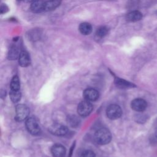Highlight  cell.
<instances>
[{
	"label": "cell",
	"mask_w": 157,
	"mask_h": 157,
	"mask_svg": "<svg viewBox=\"0 0 157 157\" xmlns=\"http://www.w3.org/2000/svg\"><path fill=\"white\" fill-rule=\"evenodd\" d=\"M15 112V119L18 121H22L28 118L29 114V109L26 105L18 104L16 106Z\"/></svg>",
	"instance_id": "3957f363"
},
{
	"label": "cell",
	"mask_w": 157,
	"mask_h": 157,
	"mask_svg": "<svg viewBox=\"0 0 157 157\" xmlns=\"http://www.w3.org/2000/svg\"><path fill=\"white\" fill-rule=\"evenodd\" d=\"M80 157H96V156L93 151L87 150L82 153Z\"/></svg>",
	"instance_id": "7402d4cb"
},
{
	"label": "cell",
	"mask_w": 157,
	"mask_h": 157,
	"mask_svg": "<svg viewBox=\"0 0 157 157\" xmlns=\"http://www.w3.org/2000/svg\"><path fill=\"white\" fill-rule=\"evenodd\" d=\"M106 115L109 118L115 120L119 118L121 116L122 110L118 105L110 104L106 109Z\"/></svg>",
	"instance_id": "5b68a950"
},
{
	"label": "cell",
	"mask_w": 157,
	"mask_h": 157,
	"mask_svg": "<svg viewBox=\"0 0 157 157\" xmlns=\"http://www.w3.org/2000/svg\"><path fill=\"white\" fill-rule=\"evenodd\" d=\"M108 32L109 29L106 26H101L96 30V36L99 39H102L107 34Z\"/></svg>",
	"instance_id": "44dd1931"
},
{
	"label": "cell",
	"mask_w": 157,
	"mask_h": 157,
	"mask_svg": "<svg viewBox=\"0 0 157 157\" xmlns=\"http://www.w3.org/2000/svg\"><path fill=\"white\" fill-rule=\"evenodd\" d=\"M155 136L157 139V128H156V130H155Z\"/></svg>",
	"instance_id": "484cf974"
},
{
	"label": "cell",
	"mask_w": 157,
	"mask_h": 157,
	"mask_svg": "<svg viewBox=\"0 0 157 157\" xmlns=\"http://www.w3.org/2000/svg\"><path fill=\"white\" fill-rule=\"evenodd\" d=\"M26 128L28 132L33 136L40 134L41 131L39 124L34 117H29L26 119Z\"/></svg>",
	"instance_id": "7a4b0ae2"
},
{
	"label": "cell",
	"mask_w": 157,
	"mask_h": 157,
	"mask_svg": "<svg viewBox=\"0 0 157 157\" xmlns=\"http://www.w3.org/2000/svg\"><path fill=\"white\" fill-rule=\"evenodd\" d=\"M93 110V105L90 101L86 100L80 102L77 107L78 114L82 117L88 116Z\"/></svg>",
	"instance_id": "277c9868"
},
{
	"label": "cell",
	"mask_w": 157,
	"mask_h": 157,
	"mask_svg": "<svg viewBox=\"0 0 157 157\" xmlns=\"http://www.w3.org/2000/svg\"><path fill=\"white\" fill-rule=\"evenodd\" d=\"M23 1L26 2H33L37 0H23Z\"/></svg>",
	"instance_id": "d4e9b609"
},
{
	"label": "cell",
	"mask_w": 157,
	"mask_h": 157,
	"mask_svg": "<svg viewBox=\"0 0 157 157\" xmlns=\"http://www.w3.org/2000/svg\"><path fill=\"white\" fill-rule=\"evenodd\" d=\"M140 120L139 123H144L146 121L147 118H146V116L144 115H139V117L137 118V120Z\"/></svg>",
	"instance_id": "cb8c5ba5"
},
{
	"label": "cell",
	"mask_w": 157,
	"mask_h": 157,
	"mask_svg": "<svg viewBox=\"0 0 157 157\" xmlns=\"http://www.w3.org/2000/svg\"><path fill=\"white\" fill-rule=\"evenodd\" d=\"M142 13L138 10H133L126 15V20L129 22H136L142 18Z\"/></svg>",
	"instance_id": "7c38bea8"
},
{
	"label": "cell",
	"mask_w": 157,
	"mask_h": 157,
	"mask_svg": "<svg viewBox=\"0 0 157 157\" xmlns=\"http://www.w3.org/2000/svg\"><path fill=\"white\" fill-rule=\"evenodd\" d=\"M51 152L54 157H64L66 154V148L61 144H55L51 148Z\"/></svg>",
	"instance_id": "30bf717a"
},
{
	"label": "cell",
	"mask_w": 157,
	"mask_h": 157,
	"mask_svg": "<svg viewBox=\"0 0 157 157\" xmlns=\"http://www.w3.org/2000/svg\"><path fill=\"white\" fill-rule=\"evenodd\" d=\"M112 139L110 132L106 128H101L94 134V140L99 145L109 144Z\"/></svg>",
	"instance_id": "6da1fadb"
},
{
	"label": "cell",
	"mask_w": 157,
	"mask_h": 157,
	"mask_svg": "<svg viewBox=\"0 0 157 157\" xmlns=\"http://www.w3.org/2000/svg\"><path fill=\"white\" fill-rule=\"evenodd\" d=\"M41 31L40 29H33L28 31V33L27 34V36L30 40L36 41L40 39L41 36Z\"/></svg>",
	"instance_id": "e0dca14e"
},
{
	"label": "cell",
	"mask_w": 157,
	"mask_h": 157,
	"mask_svg": "<svg viewBox=\"0 0 157 157\" xmlns=\"http://www.w3.org/2000/svg\"><path fill=\"white\" fill-rule=\"evenodd\" d=\"M83 95L85 98V100H86L90 102L96 101L99 98L98 91L96 89L92 88H89L85 90Z\"/></svg>",
	"instance_id": "ba28073f"
},
{
	"label": "cell",
	"mask_w": 157,
	"mask_h": 157,
	"mask_svg": "<svg viewBox=\"0 0 157 157\" xmlns=\"http://www.w3.org/2000/svg\"><path fill=\"white\" fill-rule=\"evenodd\" d=\"M18 1H20V0H18Z\"/></svg>",
	"instance_id": "4316f807"
},
{
	"label": "cell",
	"mask_w": 157,
	"mask_h": 157,
	"mask_svg": "<svg viewBox=\"0 0 157 157\" xmlns=\"http://www.w3.org/2000/svg\"><path fill=\"white\" fill-rule=\"evenodd\" d=\"M9 95L11 101L15 103L18 102L21 97V93L19 90H10Z\"/></svg>",
	"instance_id": "d6986e66"
},
{
	"label": "cell",
	"mask_w": 157,
	"mask_h": 157,
	"mask_svg": "<svg viewBox=\"0 0 157 157\" xmlns=\"http://www.w3.org/2000/svg\"><path fill=\"white\" fill-rule=\"evenodd\" d=\"M20 87V80L17 75H14L10 82V90H19Z\"/></svg>",
	"instance_id": "ffe728a7"
},
{
	"label": "cell",
	"mask_w": 157,
	"mask_h": 157,
	"mask_svg": "<svg viewBox=\"0 0 157 157\" xmlns=\"http://www.w3.org/2000/svg\"><path fill=\"white\" fill-rule=\"evenodd\" d=\"M20 49L19 47L16 44H13L9 48L7 58L10 60H14L18 58L20 54Z\"/></svg>",
	"instance_id": "8fae6325"
},
{
	"label": "cell",
	"mask_w": 157,
	"mask_h": 157,
	"mask_svg": "<svg viewBox=\"0 0 157 157\" xmlns=\"http://www.w3.org/2000/svg\"><path fill=\"white\" fill-rule=\"evenodd\" d=\"M9 9L8 6L6 4H1V7H0V13L1 14H4L7 13L9 11Z\"/></svg>",
	"instance_id": "603a6c76"
},
{
	"label": "cell",
	"mask_w": 157,
	"mask_h": 157,
	"mask_svg": "<svg viewBox=\"0 0 157 157\" xmlns=\"http://www.w3.org/2000/svg\"><path fill=\"white\" fill-rule=\"evenodd\" d=\"M131 107L134 111L142 112L144 111L147 107V102L142 98H136L132 101Z\"/></svg>",
	"instance_id": "52a82bcc"
},
{
	"label": "cell",
	"mask_w": 157,
	"mask_h": 157,
	"mask_svg": "<svg viewBox=\"0 0 157 157\" xmlns=\"http://www.w3.org/2000/svg\"><path fill=\"white\" fill-rule=\"evenodd\" d=\"M18 63L21 67H27L30 64V57L29 53L25 51H21L18 57Z\"/></svg>",
	"instance_id": "4fadbf2b"
},
{
	"label": "cell",
	"mask_w": 157,
	"mask_h": 157,
	"mask_svg": "<svg viewBox=\"0 0 157 157\" xmlns=\"http://www.w3.org/2000/svg\"><path fill=\"white\" fill-rule=\"evenodd\" d=\"M45 1L43 0H37L31 3L30 6L31 10L35 13H39L45 11Z\"/></svg>",
	"instance_id": "9c48e42d"
},
{
	"label": "cell",
	"mask_w": 157,
	"mask_h": 157,
	"mask_svg": "<svg viewBox=\"0 0 157 157\" xmlns=\"http://www.w3.org/2000/svg\"><path fill=\"white\" fill-rule=\"evenodd\" d=\"M115 83L117 86L120 88H131L136 87V85L122 78H117L115 80Z\"/></svg>",
	"instance_id": "9a60e30c"
},
{
	"label": "cell",
	"mask_w": 157,
	"mask_h": 157,
	"mask_svg": "<svg viewBox=\"0 0 157 157\" xmlns=\"http://www.w3.org/2000/svg\"><path fill=\"white\" fill-rule=\"evenodd\" d=\"M62 0H47L45 1V11H52L56 9L61 3Z\"/></svg>",
	"instance_id": "5bb4252c"
},
{
	"label": "cell",
	"mask_w": 157,
	"mask_h": 157,
	"mask_svg": "<svg viewBox=\"0 0 157 157\" xmlns=\"http://www.w3.org/2000/svg\"><path fill=\"white\" fill-rule=\"evenodd\" d=\"M78 30L83 35H89L92 32V26L89 23L83 22L79 25Z\"/></svg>",
	"instance_id": "2e32d148"
},
{
	"label": "cell",
	"mask_w": 157,
	"mask_h": 157,
	"mask_svg": "<svg viewBox=\"0 0 157 157\" xmlns=\"http://www.w3.org/2000/svg\"><path fill=\"white\" fill-rule=\"evenodd\" d=\"M50 132L57 136H63L68 131L67 128L63 124L59 123H54L49 128Z\"/></svg>",
	"instance_id": "8992f818"
},
{
	"label": "cell",
	"mask_w": 157,
	"mask_h": 157,
	"mask_svg": "<svg viewBox=\"0 0 157 157\" xmlns=\"http://www.w3.org/2000/svg\"><path fill=\"white\" fill-rule=\"evenodd\" d=\"M67 122L69 126L72 128H77L79 126L80 123V120L76 115H71L67 117Z\"/></svg>",
	"instance_id": "ac0fdd59"
}]
</instances>
